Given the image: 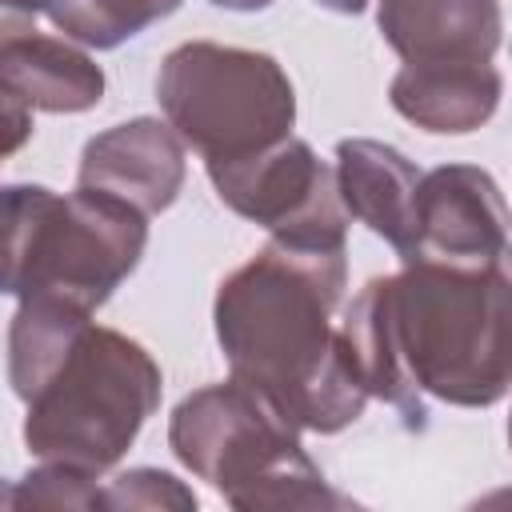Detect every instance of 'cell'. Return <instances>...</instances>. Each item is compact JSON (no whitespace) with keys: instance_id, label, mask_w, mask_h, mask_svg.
I'll return each instance as SVG.
<instances>
[{"instance_id":"ba28073f","label":"cell","mask_w":512,"mask_h":512,"mask_svg":"<svg viewBox=\"0 0 512 512\" xmlns=\"http://www.w3.org/2000/svg\"><path fill=\"white\" fill-rule=\"evenodd\" d=\"M508 252V204L500 184L476 164H440L420 172L412 208V244L404 264L500 268Z\"/></svg>"},{"instance_id":"e0dca14e","label":"cell","mask_w":512,"mask_h":512,"mask_svg":"<svg viewBox=\"0 0 512 512\" xmlns=\"http://www.w3.org/2000/svg\"><path fill=\"white\" fill-rule=\"evenodd\" d=\"M12 500L16 504H48V508H100V488H96V476H88V472L40 460V468H32L12 488Z\"/></svg>"},{"instance_id":"8992f818","label":"cell","mask_w":512,"mask_h":512,"mask_svg":"<svg viewBox=\"0 0 512 512\" xmlns=\"http://www.w3.org/2000/svg\"><path fill=\"white\" fill-rule=\"evenodd\" d=\"M144 220V212L104 192L76 188L72 196H56L40 224L20 300L56 296L96 312L136 272L148 244Z\"/></svg>"},{"instance_id":"4fadbf2b","label":"cell","mask_w":512,"mask_h":512,"mask_svg":"<svg viewBox=\"0 0 512 512\" xmlns=\"http://www.w3.org/2000/svg\"><path fill=\"white\" fill-rule=\"evenodd\" d=\"M336 188L360 224H368L380 240H388L400 256L412 244V208L420 168L392 144L380 140H340L336 144Z\"/></svg>"},{"instance_id":"277c9868","label":"cell","mask_w":512,"mask_h":512,"mask_svg":"<svg viewBox=\"0 0 512 512\" xmlns=\"http://www.w3.org/2000/svg\"><path fill=\"white\" fill-rule=\"evenodd\" d=\"M176 460L232 508H348L300 444V428L252 384L228 380L184 396L168 420Z\"/></svg>"},{"instance_id":"52a82bcc","label":"cell","mask_w":512,"mask_h":512,"mask_svg":"<svg viewBox=\"0 0 512 512\" xmlns=\"http://www.w3.org/2000/svg\"><path fill=\"white\" fill-rule=\"evenodd\" d=\"M216 196L244 220L296 248H344L348 208L336 188V172L312 152V144L284 136L264 152L240 160H208Z\"/></svg>"},{"instance_id":"30bf717a","label":"cell","mask_w":512,"mask_h":512,"mask_svg":"<svg viewBox=\"0 0 512 512\" xmlns=\"http://www.w3.org/2000/svg\"><path fill=\"white\" fill-rule=\"evenodd\" d=\"M0 88L32 112L72 116L104 100V72L68 36H44L24 20L0 36Z\"/></svg>"},{"instance_id":"9a60e30c","label":"cell","mask_w":512,"mask_h":512,"mask_svg":"<svg viewBox=\"0 0 512 512\" xmlns=\"http://www.w3.org/2000/svg\"><path fill=\"white\" fill-rule=\"evenodd\" d=\"M60 192L44 184H4L0 188V296H20L40 224Z\"/></svg>"},{"instance_id":"5b68a950","label":"cell","mask_w":512,"mask_h":512,"mask_svg":"<svg viewBox=\"0 0 512 512\" xmlns=\"http://www.w3.org/2000/svg\"><path fill=\"white\" fill-rule=\"evenodd\" d=\"M168 128L208 160H240L292 136L296 92L288 72L256 48L188 40L156 72Z\"/></svg>"},{"instance_id":"6da1fadb","label":"cell","mask_w":512,"mask_h":512,"mask_svg":"<svg viewBox=\"0 0 512 512\" xmlns=\"http://www.w3.org/2000/svg\"><path fill=\"white\" fill-rule=\"evenodd\" d=\"M368 396L408 428L428 424L420 396L492 408L508 392V276L504 268L404 264L368 280L340 320Z\"/></svg>"},{"instance_id":"2e32d148","label":"cell","mask_w":512,"mask_h":512,"mask_svg":"<svg viewBox=\"0 0 512 512\" xmlns=\"http://www.w3.org/2000/svg\"><path fill=\"white\" fill-rule=\"evenodd\" d=\"M100 508H112V512H124V508L192 512L196 508V492L184 488L172 472H160V468H128V472L112 476L100 488Z\"/></svg>"},{"instance_id":"ffe728a7","label":"cell","mask_w":512,"mask_h":512,"mask_svg":"<svg viewBox=\"0 0 512 512\" xmlns=\"http://www.w3.org/2000/svg\"><path fill=\"white\" fill-rule=\"evenodd\" d=\"M316 4L328 8V12H344V16H356V12L368 8V0H316Z\"/></svg>"},{"instance_id":"3957f363","label":"cell","mask_w":512,"mask_h":512,"mask_svg":"<svg viewBox=\"0 0 512 512\" xmlns=\"http://www.w3.org/2000/svg\"><path fill=\"white\" fill-rule=\"evenodd\" d=\"M88 316L56 296H24L8 328V384L28 404V456L100 480L136 444L164 380L140 340Z\"/></svg>"},{"instance_id":"d6986e66","label":"cell","mask_w":512,"mask_h":512,"mask_svg":"<svg viewBox=\"0 0 512 512\" xmlns=\"http://www.w3.org/2000/svg\"><path fill=\"white\" fill-rule=\"evenodd\" d=\"M48 0H0V16H36Z\"/></svg>"},{"instance_id":"7a4b0ae2","label":"cell","mask_w":512,"mask_h":512,"mask_svg":"<svg viewBox=\"0 0 512 512\" xmlns=\"http://www.w3.org/2000/svg\"><path fill=\"white\" fill-rule=\"evenodd\" d=\"M344 280V248L268 240L216 288L212 320L232 376L264 392L300 432L332 436L368 404L340 324H332Z\"/></svg>"},{"instance_id":"9c48e42d","label":"cell","mask_w":512,"mask_h":512,"mask_svg":"<svg viewBox=\"0 0 512 512\" xmlns=\"http://www.w3.org/2000/svg\"><path fill=\"white\" fill-rule=\"evenodd\" d=\"M184 176V140L164 120L136 116L84 144L76 188L116 196L136 212L156 216L176 204Z\"/></svg>"},{"instance_id":"5bb4252c","label":"cell","mask_w":512,"mask_h":512,"mask_svg":"<svg viewBox=\"0 0 512 512\" xmlns=\"http://www.w3.org/2000/svg\"><path fill=\"white\" fill-rule=\"evenodd\" d=\"M184 0H48L44 16L76 44L88 48H120L140 36L148 24L172 16Z\"/></svg>"},{"instance_id":"44dd1931","label":"cell","mask_w":512,"mask_h":512,"mask_svg":"<svg viewBox=\"0 0 512 512\" xmlns=\"http://www.w3.org/2000/svg\"><path fill=\"white\" fill-rule=\"evenodd\" d=\"M208 4H216V8H232V12H260V8H268L272 0H208Z\"/></svg>"},{"instance_id":"8fae6325","label":"cell","mask_w":512,"mask_h":512,"mask_svg":"<svg viewBox=\"0 0 512 512\" xmlns=\"http://www.w3.org/2000/svg\"><path fill=\"white\" fill-rule=\"evenodd\" d=\"M376 24L404 64L492 60L504 36L496 0H380Z\"/></svg>"},{"instance_id":"ac0fdd59","label":"cell","mask_w":512,"mask_h":512,"mask_svg":"<svg viewBox=\"0 0 512 512\" xmlns=\"http://www.w3.org/2000/svg\"><path fill=\"white\" fill-rule=\"evenodd\" d=\"M32 108H24L16 96H8L4 88H0V164L8 160V156H16L28 140H32Z\"/></svg>"},{"instance_id":"7c38bea8","label":"cell","mask_w":512,"mask_h":512,"mask_svg":"<svg viewBox=\"0 0 512 512\" xmlns=\"http://www.w3.org/2000/svg\"><path fill=\"white\" fill-rule=\"evenodd\" d=\"M500 92H504V76L492 60L404 64L388 84V100L404 120H412L424 132H448V136H464L488 124L492 112L500 108Z\"/></svg>"}]
</instances>
